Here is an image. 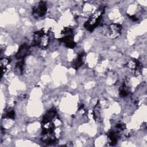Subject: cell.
<instances>
[{"label": "cell", "instance_id": "cell-1", "mask_svg": "<svg viewBox=\"0 0 147 147\" xmlns=\"http://www.w3.org/2000/svg\"><path fill=\"white\" fill-rule=\"evenodd\" d=\"M59 121L57 112L55 109L48 110L44 115L42 122V141L47 144H55L58 140L56 122Z\"/></svg>", "mask_w": 147, "mask_h": 147}, {"label": "cell", "instance_id": "cell-2", "mask_svg": "<svg viewBox=\"0 0 147 147\" xmlns=\"http://www.w3.org/2000/svg\"><path fill=\"white\" fill-rule=\"evenodd\" d=\"M105 8L101 7L96 10L84 22V27L89 32H92L99 24Z\"/></svg>", "mask_w": 147, "mask_h": 147}, {"label": "cell", "instance_id": "cell-3", "mask_svg": "<svg viewBox=\"0 0 147 147\" xmlns=\"http://www.w3.org/2000/svg\"><path fill=\"white\" fill-rule=\"evenodd\" d=\"M50 37L48 32L45 29L36 31L33 33V43L41 48H46L49 43Z\"/></svg>", "mask_w": 147, "mask_h": 147}, {"label": "cell", "instance_id": "cell-4", "mask_svg": "<svg viewBox=\"0 0 147 147\" xmlns=\"http://www.w3.org/2000/svg\"><path fill=\"white\" fill-rule=\"evenodd\" d=\"M59 41L63 42L67 48H74L76 46V43L74 41L72 29L68 27L64 28L61 32V36L59 38Z\"/></svg>", "mask_w": 147, "mask_h": 147}, {"label": "cell", "instance_id": "cell-5", "mask_svg": "<svg viewBox=\"0 0 147 147\" xmlns=\"http://www.w3.org/2000/svg\"><path fill=\"white\" fill-rule=\"evenodd\" d=\"M47 5L45 1H39L32 8V15L36 19L42 18L47 13Z\"/></svg>", "mask_w": 147, "mask_h": 147}, {"label": "cell", "instance_id": "cell-6", "mask_svg": "<svg viewBox=\"0 0 147 147\" xmlns=\"http://www.w3.org/2000/svg\"><path fill=\"white\" fill-rule=\"evenodd\" d=\"M121 30L122 26L120 24L112 23L107 26V29L106 30V35L111 38H115L121 34Z\"/></svg>", "mask_w": 147, "mask_h": 147}, {"label": "cell", "instance_id": "cell-7", "mask_svg": "<svg viewBox=\"0 0 147 147\" xmlns=\"http://www.w3.org/2000/svg\"><path fill=\"white\" fill-rule=\"evenodd\" d=\"M127 65L130 72L134 75L138 76L141 74L142 65L138 60L135 59H130L128 61Z\"/></svg>", "mask_w": 147, "mask_h": 147}, {"label": "cell", "instance_id": "cell-8", "mask_svg": "<svg viewBox=\"0 0 147 147\" xmlns=\"http://www.w3.org/2000/svg\"><path fill=\"white\" fill-rule=\"evenodd\" d=\"M30 53V46L27 44H23L19 47L18 50L16 55V57L17 59L24 60V59L29 55Z\"/></svg>", "mask_w": 147, "mask_h": 147}, {"label": "cell", "instance_id": "cell-9", "mask_svg": "<svg viewBox=\"0 0 147 147\" xmlns=\"http://www.w3.org/2000/svg\"><path fill=\"white\" fill-rule=\"evenodd\" d=\"M84 53L82 52L79 53L77 57L73 60L72 63V66L73 68L75 69H78L79 68H80L84 62Z\"/></svg>", "mask_w": 147, "mask_h": 147}, {"label": "cell", "instance_id": "cell-10", "mask_svg": "<svg viewBox=\"0 0 147 147\" xmlns=\"http://www.w3.org/2000/svg\"><path fill=\"white\" fill-rule=\"evenodd\" d=\"M119 134L115 130H111L108 133L109 143L110 145H115L118 141Z\"/></svg>", "mask_w": 147, "mask_h": 147}, {"label": "cell", "instance_id": "cell-11", "mask_svg": "<svg viewBox=\"0 0 147 147\" xmlns=\"http://www.w3.org/2000/svg\"><path fill=\"white\" fill-rule=\"evenodd\" d=\"M130 90L129 87L125 83H123L119 89V95L121 97H126L129 94Z\"/></svg>", "mask_w": 147, "mask_h": 147}, {"label": "cell", "instance_id": "cell-12", "mask_svg": "<svg viewBox=\"0 0 147 147\" xmlns=\"http://www.w3.org/2000/svg\"><path fill=\"white\" fill-rule=\"evenodd\" d=\"M24 61L23 60L18 61L15 67V73L17 75H21L23 72L24 70Z\"/></svg>", "mask_w": 147, "mask_h": 147}, {"label": "cell", "instance_id": "cell-13", "mask_svg": "<svg viewBox=\"0 0 147 147\" xmlns=\"http://www.w3.org/2000/svg\"><path fill=\"white\" fill-rule=\"evenodd\" d=\"M4 118L7 119H14L15 117V113L12 108H9L5 113L3 115Z\"/></svg>", "mask_w": 147, "mask_h": 147}, {"label": "cell", "instance_id": "cell-14", "mask_svg": "<svg viewBox=\"0 0 147 147\" xmlns=\"http://www.w3.org/2000/svg\"><path fill=\"white\" fill-rule=\"evenodd\" d=\"M10 63V60H9L8 59L4 58L2 59L1 60V68L2 70V74L5 73L7 71V67L8 64Z\"/></svg>", "mask_w": 147, "mask_h": 147}]
</instances>
